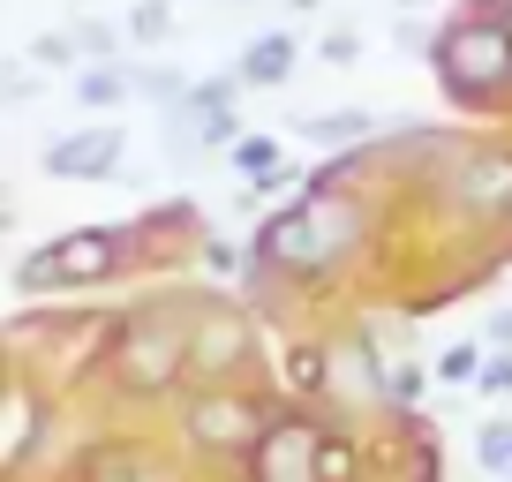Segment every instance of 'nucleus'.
Listing matches in <instances>:
<instances>
[{
    "instance_id": "obj_11",
    "label": "nucleus",
    "mask_w": 512,
    "mask_h": 482,
    "mask_svg": "<svg viewBox=\"0 0 512 482\" xmlns=\"http://www.w3.org/2000/svg\"><path fill=\"white\" fill-rule=\"evenodd\" d=\"M294 68H302V38H294V31H256L249 46L234 53V68H226V76H234L241 91H279Z\"/></svg>"
},
{
    "instance_id": "obj_8",
    "label": "nucleus",
    "mask_w": 512,
    "mask_h": 482,
    "mask_svg": "<svg viewBox=\"0 0 512 482\" xmlns=\"http://www.w3.org/2000/svg\"><path fill=\"white\" fill-rule=\"evenodd\" d=\"M121 159H128V129L121 121H83V129H61L46 144V174L53 181H106Z\"/></svg>"
},
{
    "instance_id": "obj_16",
    "label": "nucleus",
    "mask_w": 512,
    "mask_h": 482,
    "mask_svg": "<svg viewBox=\"0 0 512 482\" xmlns=\"http://www.w3.org/2000/svg\"><path fill=\"white\" fill-rule=\"evenodd\" d=\"M475 467H482V475H497V482L512 475V415H497V422H482V430H475Z\"/></svg>"
},
{
    "instance_id": "obj_22",
    "label": "nucleus",
    "mask_w": 512,
    "mask_h": 482,
    "mask_svg": "<svg viewBox=\"0 0 512 482\" xmlns=\"http://www.w3.org/2000/svg\"><path fill=\"white\" fill-rule=\"evenodd\" d=\"M430 385H437V370H422V362H407V354L392 362V407H415Z\"/></svg>"
},
{
    "instance_id": "obj_17",
    "label": "nucleus",
    "mask_w": 512,
    "mask_h": 482,
    "mask_svg": "<svg viewBox=\"0 0 512 482\" xmlns=\"http://www.w3.org/2000/svg\"><path fill=\"white\" fill-rule=\"evenodd\" d=\"M189 91H196L189 76H174V68H151V61H136V98H151V106H166V113H174Z\"/></svg>"
},
{
    "instance_id": "obj_12",
    "label": "nucleus",
    "mask_w": 512,
    "mask_h": 482,
    "mask_svg": "<svg viewBox=\"0 0 512 482\" xmlns=\"http://www.w3.org/2000/svg\"><path fill=\"white\" fill-rule=\"evenodd\" d=\"M294 129H302V144H317V151L339 159V151H369L384 121L369 106H324V113H309V121H294Z\"/></svg>"
},
{
    "instance_id": "obj_28",
    "label": "nucleus",
    "mask_w": 512,
    "mask_h": 482,
    "mask_svg": "<svg viewBox=\"0 0 512 482\" xmlns=\"http://www.w3.org/2000/svg\"><path fill=\"white\" fill-rule=\"evenodd\" d=\"M279 8H287V16H317L324 0H279Z\"/></svg>"
},
{
    "instance_id": "obj_1",
    "label": "nucleus",
    "mask_w": 512,
    "mask_h": 482,
    "mask_svg": "<svg viewBox=\"0 0 512 482\" xmlns=\"http://www.w3.org/2000/svg\"><path fill=\"white\" fill-rule=\"evenodd\" d=\"M369 234V204L354 189H317L309 181L294 204L264 211V226H256V264L272 279H294V287H317V279H332L339 264L362 249Z\"/></svg>"
},
{
    "instance_id": "obj_19",
    "label": "nucleus",
    "mask_w": 512,
    "mask_h": 482,
    "mask_svg": "<svg viewBox=\"0 0 512 482\" xmlns=\"http://www.w3.org/2000/svg\"><path fill=\"white\" fill-rule=\"evenodd\" d=\"M128 38H136V46H166V38H174V8H166V0H136V8H128Z\"/></svg>"
},
{
    "instance_id": "obj_5",
    "label": "nucleus",
    "mask_w": 512,
    "mask_h": 482,
    "mask_svg": "<svg viewBox=\"0 0 512 482\" xmlns=\"http://www.w3.org/2000/svg\"><path fill=\"white\" fill-rule=\"evenodd\" d=\"M256 370V317L226 294H196L189 317V385H249Z\"/></svg>"
},
{
    "instance_id": "obj_20",
    "label": "nucleus",
    "mask_w": 512,
    "mask_h": 482,
    "mask_svg": "<svg viewBox=\"0 0 512 482\" xmlns=\"http://www.w3.org/2000/svg\"><path fill=\"white\" fill-rule=\"evenodd\" d=\"M279 166H287V159H279V144H272V136H241V144H234V174L264 181V174H279Z\"/></svg>"
},
{
    "instance_id": "obj_24",
    "label": "nucleus",
    "mask_w": 512,
    "mask_h": 482,
    "mask_svg": "<svg viewBox=\"0 0 512 482\" xmlns=\"http://www.w3.org/2000/svg\"><path fill=\"white\" fill-rule=\"evenodd\" d=\"M482 392H490V400H512V347H490V362H482Z\"/></svg>"
},
{
    "instance_id": "obj_25",
    "label": "nucleus",
    "mask_w": 512,
    "mask_h": 482,
    "mask_svg": "<svg viewBox=\"0 0 512 482\" xmlns=\"http://www.w3.org/2000/svg\"><path fill=\"white\" fill-rule=\"evenodd\" d=\"M392 46H400V53H430V46H437V31H422L415 16H400V23H392Z\"/></svg>"
},
{
    "instance_id": "obj_13",
    "label": "nucleus",
    "mask_w": 512,
    "mask_h": 482,
    "mask_svg": "<svg viewBox=\"0 0 512 482\" xmlns=\"http://www.w3.org/2000/svg\"><path fill=\"white\" fill-rule=\"evenodd\" d=\"M332 370H339V347H332V339H294L287 362H279L287 392H294V400H309V407L332 400Z\"/></svg>"
},
{
    "instance_id": "obj_27",
    "label": "nucleus",
    "mask_w": 512,
    "mask_h": 482,
    "mask_svg": "<svg viewBox=\"0 0 512 482\" xmlns=\"http://www.w3.org/2000/svg\"><path fill=\"white\" fill-rule=\"evenodd\" d=\"M482 339H490V347H512V309H497V317H490V332H482Z\"/></svg>"
},
{
    "instance_id": "obj_3",
    "label": "nucleus",
    "mask_w": 512,
    "mask_h": 482,
    "mask_svg": "<svg viewBox=\"0 0 512 482\" xmlns=\"http://www.w3.org/2000/svg\"><path fill=\"white\" fill-rule=\"evenodd\" d=\"M430 76L460 113H505L512 106V31L497 16V0L452 16L430 46Z\"/></svg>"
},
{
    "instance_id": "obj_7",
    "label": "nucleus",
    "mask_w": 512,
    "mask_h": 482,
    "mask_svg": "<svg viewBox=\"0 0 512 482\" xmlns=\"http://www.w3.org/2000/svg\"><path fill=\"white\" fill-rule=\"evenodd\" d=\"M437 196H445V204L460 211V219L505 226V219H512V151H505V144L452 151V166L437 174Z\"/></svg>"
},
{
    "instance_id": "obj_14",
    "label": "nucleus",
    "mask_w": 512,
    "mask_h": 482,
    "mask_svg": "<svg viewBox=\"0 0 512 482\" xmlns=\"http://www.w3.org/2000/svg\"><path fill=\"white\" fill-rule=\"evenodd\" d=\"M128 98H136V61H83L76 68V106L113 113V106H128Z\"/></svg>"
},
{
    "instance_id": "obj_23",
    "label": "nucleus",
    "mask_w": 512,
    "mask_h": 482,
    "mask_svg": "<svg viewBox=\"0 0 512 482\" xmlns=\"http://www.w3.org/2000/svg\"><path fill=\"white\" fill-rule=\"evenodd\" d=\"M317 61L324 68H354V61H362V38H354V31H324L317 38Z\"/></svg>"
},
{
    "instance_id": "obj_18",
    "label": "nucleus",
    "mask_w": 512,
    "mask_h": 482,
    "mask_svg": "<svg viewBox=\"0 0 512 482\" xmlns=\"http://www.w3.org/2000/svg\"><path fill=\"white\" fill-rule=\"evenodd\" d=\"M31 61L53 68V76H61V68L76 76V68H83V38H76V31H38V38H31Z\"/></svg>"
},
{
    "instance_id": "obj_29",
    "label": "nucleus",
    "mask_w": 512,
    "mask_h": 482,
    "mask_svg": "<svg viewBox=\"0 0 512 482\" xmlns=\"http://www.w3.org/2000/svg\"><path fill=\"white\" fill-rule=\"evenodd\" d=\"M384 8H392V16H415V8H430V0H384Z\"/></svg>"
},
{
    "instance_id": "obj_21",
    "label": "nucleus",
    "mask_w": 512,
    "mask_h": 482,
    "mask_svg": "<svg viewBox=\"0 0 512 482\" xmlns=\"http://www.w3.org/2000/svg\"><path fill=\"white\" fill-rule=\"evenodd\" d=\"M309 189V174H294V166H279V174L249 181V204H294V196Z\"/></svg>"
},
{
    "instance_id": "obj_9",
    "label": "nucleus",
    "mask_w": 512,
    "mask_h": 482,
    "mask_svg": "<svg viewBox=\"0 0 512 482\" xmlns=\"http://www.w3.org/2000/svg\"><path fill=\"white\" fill-rule=\"evenodd\" d=\"M128 264V234L121 226H76V234H53V272L61 287H106Z\"/></svg>"
},
{
    "instance_id": "obj_26",
    "label": "nucleus",
    "mask_w": 512,
    "mask_h": 482,
    "mask_svg": "<svg viewBox=\"0 0 512 482\" xmlns=\"http://www.w3.org/2000/svg\"><path fill=\"white\" fill-rule=\"evenodd\" d=\"M76 38H83V53H91V61H113V46H121L106 23H76Z\"/></svg>"
},
{
    "instance_id": "obj_6",
    "label": "nucleus",
    "mask_w": 512,
    "mask_h": 482,
    "mask_svg": "<svg viewBox=\"0 0 512 482\" xmlns=\"http://www.w3.org/2000/svg\"><path fill=\"white\" fill-rule=\"evenodd\" d=\"M324 452H332V415L324 407H279V422L241 467V482H332Z\"/></svg>"
},
{
    "instance_id": "obj_2",
    "label": "nucleus",
    "mask_w": 512,
    "mask_h": 482,
    "mask_svg": "<svg viewBox=\"0 0 512 482\" xmlns=\"http://www.w3.org/2000/svg\"><path fill=\"white\" fill-rule=\"evenodd\" d=\"M189 317L196 294H151V302L121 309V324L106 332V385L121 400H166L189 385Z\"/></svg>"
},
{
    "instance_id": "obj_10",
    "label": "nucleus",
    "mask_w": 512,
    "mask_h": 482,
    "mask_svg": "<svg viewBox=\"0 0 512 482\" xmlns=\"http://www.w3.org/2000/svg\"><path fill=\"white\" fill-rule=\"evenodd\" d=\"M76 482H181V467L159 445H144V437H121V445H98L76 467Z\"/></svg>"
},
{
    "instance_id": "obj_15",
    "label": "nucleus",
    "mask_w": 512,
    "mask_h": 482,
    "mask_svg": "<svg viewBox=\"0 0 512 482\" xmlns=\"http://www.w3.org/2000/svg\"><path fill=\"white\" fill-rule=\"evenodd\" d=\"M482 362H490V347H475V339H452V347L437 354L430 370H437V385H482Z\"/></svg>"
},
{
    "instance_id": "obj_4",
    "label": "nucleus",
    "mask_w": 512,
    "mask_h": 482,
    "mask_svg": "<svg viewBox=\"0 0 512 482\" xmlns=\"http://www.w3.org/2000/svg\"><path fill=\"white\" fill-rule=\"evenodd\" d=\"M279 422V407L256 385H189L181 392V445L196 460L249 467V452L264 445V430Z\"/></svg>"
},
{
    "instance_id": "obj_30",
    "label": "nucleus",
    "mask_w": 512,
    "mask_h": 482,
    "mask_svg": "<svg viewBox=\"0 0 512 482\" xmlns=\"http://www.w3.org/2000/svg\"><path fill=\"white\" fill-rule=\"evenodd\" d=\"M497 16H505V31H512V0H497Z\"/></svg>"
}]
</instances>
